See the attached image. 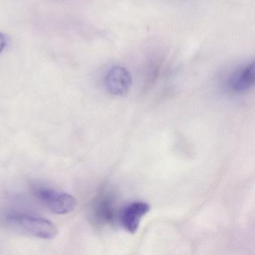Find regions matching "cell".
Masks as SVG:
<instances>
[{"label":"cell","mask_w":255,"mask_h":255,"mask_svg":"<svg viewBox=\"0 0 255 255\" xmlns=\"http://www.w3.org/2000/svg\"><path fill=\"white\" fill-rule=\"evenodd\" d=\"M33 191L35 197L55 214H68L74 211L77 206L75 198L67 192L42 186H35Z\"/></svg>","instance_id":"obj_2"},{"label":"cell","mask_w":255,"mask_h":255,"mask_svg":"<svg viewBox=\"0 0 255 255\" xmlns=\"http://www.w3.org/2000/svg\"><path fill=\"white\" fill-rule=\"evenodd\" d=\"M92 223L98 226L110 225L115 219V207L110 195H98L91 203L89 211Z\"/></svg>","instance_id":"obj_3"},{"label":"cell","mask_w":255,"mask_h":255,"mask_svg":"<svg viewBox=\"0 0 255 255\" xmlns=\"http://www.w3.org/2000/svg\"><path fill=\"white\" fill-rule=\"evenodd\" d=\"M150 206L143 201L131 203L121 214V225L128 232L135 234L138 231L141 219L150 211Z\"/></svg>","instance_id":"obj_6"},{"label":"cell","mask_w":255,"mask_h":255,"mask_svg":"<svg viewBox=\"0 0 255 255\" xmlns=\"http://www.w3.org/2000/svg\"><path fill=\"white\" fill-rule=\"evenodd\" d=\"M6 46V38L2 33H0V53L3 51Z\"/></svg>","instance_id":"obj_7"},{"label":"cell","mask_w":255,"mask_h":255,"mask_svg":"<svg viewBox=\"0 0 255 255\" xmlns=\"http://www.w3.org/2000/svg\"><path fill=\"white\" fill-rule=\"evenodd\" d=\"M255 84V63L248 62L239 66L230 76L228 80V89L235 93H242L249 90Z\"/></svg>","instance_id":"obj_5"},{"label":"cell","mask_w":255,"mask_h":255,"mask_svg":"<svg viewBox=\"0 0 255 255\" xmlns=\"http://www.w3.org/2000/svg\"><path fill=\"white\" fill-rule=\"evenodd\" d=\"M105 85L110 95L123 97L129 92L132 86V77L127 68L113 66L107 72Z\"/></svg>","instance_id":"obj_4"},{"label":"cell","mask_w":255,"mask_h":255,"mask_svg":"<svg viewBox=\"0 0 255 255\" xmlns=\"http://www.w3.org/2000/svg\"><path fill=\"white\" fill-rule=\"evenodd\" d=\"M5 221L14 228L44 240L55 238L59 233L56 225L48 219L27 213H9Z\"/></svg>","instance_id":"obj_1"}]
</instances>
